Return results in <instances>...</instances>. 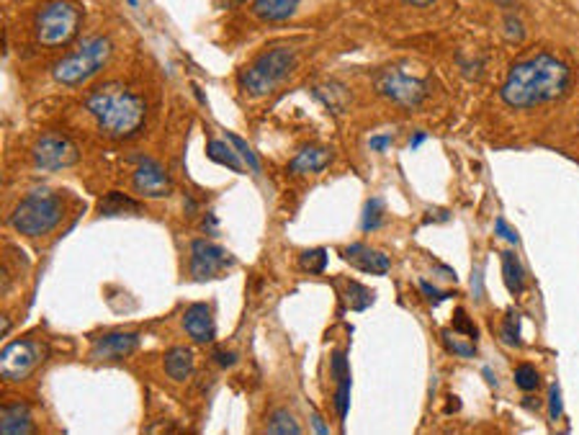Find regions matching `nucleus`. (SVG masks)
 Returning <instances> with one entry per match:
<instances>
[{
  "instance_id": "obj_1",
  "label": "nucleus",
  "mask_w": 579,
  "mask_h": 435,
  "mask_svg": "<svg viewBox=\"0 0 579 435\" xmlns=\"http://www.w3.org/2000/svg\"><path fill=\"white\" fill-rule=\"evenodd\" d=\"M572 85V70L554 54H533L510 68L500 96L510 109L528 111L535 106L559 101Z\"/></svg>"
},
{
  "instance_id": "obj_2",
  "label": "nucleus",
  "mask_w": 579,
  "mask_h": 435,
  "mask_svg": "<svg viewBox=\"0 0 579 435\" xmlns=\"http://www.w3.org/2000/svg\"><path fill=\"white\" fill-rule=\"evenodd\" d=\"M85 111L96 119L98 129L111 140H126L145 124L147 106L137 93L124 85H103L85 98Z\"/></svg>"
},
{
  "instance_id": "obj_3",
  "label": "nucleus",
  "mask_w": 579,
  "mask_h": 435,
  "mask_svg": "<svg viewBox=\"0 0 579 435\" xmlns=\"http://www.w3.org/2000/svg\"><path fill=\"white\" fill-rule=\"evenodd\" d=\"M111 54H114V42L109 36H101V34L88 36L52 68V77L54 83L68 85V88L83 85L109 65Z\"/></svg>"
},
{
  "instance_id": "obj_4",
  "label": "nucleus",
  "mask_w": 579,
  "mask_h": 435,
  "mask_svg": "<svg viewBox=\"0 0 579 435\" xmlns=\"http://www.w3.org/2000/svg\"><path fill=\"white\" fill-rule=\"evenodd\" d=\"M65 219V198L52 191H34L19 201L11 212L8 224L24 238H44Z\"/></svg>"
},
{
  "instance_id": "obj_5",
  "label": "nucleus",
  "mask_w": 579,
  "mask_h": 435,
  "mask_svg": "<svg viewBox=\"0 0 579 435\" xmlns=\"http://www.w3.org/2000/svg\"><path fill=\"white\" fill-rule=\"evenodd\" d=\"M296 68V52L289 47H270L258 54L245 70L237 75L242 93L253 98H263L273 93L289 73Z\"/></svg>"
},
{
  "instance_id": "obj_6",
  "label": "nucleus",
  "mask_w": 579,
  "mask_h": 435,
  "mask_svg": "<svg viewBox=\"0 0 579 435\" xmlns=\"http://www.w3.org/2000/svg\"><path fill=\"white\" fill-rule=\"evenodd\" d=\"M83 26V8L75 0H49L34 16V36L42 47L60 49L73 44Z\"/></svg>"
},
{
  "instance_id": "obj_7",
  "label": "nucleus",
  "mask_w": 579,
  "mask_h": 435,
  "mask_svg": "<svg viewBox=\"0 0 579 435\" xmlns=\"http://www.w3.org/2000/svg\"><path fill=\"white\" fill-rule=\"evenodd\" d=\"M376 88L382 96L389 98L397 106H402V109H417L428 96V83L417 75L407 73L399 65L384 68L376 75Z\"/></svg>"
},
{
  "instance_id": "obj_8",
  "label": "nucleus",
  "mask_w": 579,
  "mask_h": 435,
  "mask_svg": "<svg viewBox=\"0 0 579 435\" xmlns=\"http://www.w3.org/2000/svg\"><path fill=\"white\" fill-rule=\"evenodd\" d=\"M44 356H47V345H42L39 340H13V342H8L3 348L0 371H3V376L8 382H24V379H28L39 368V363L44 361Z\"/></svg>"
},
{
  "instance_id": "obj_9",
  "label": "nucleus",
  "mask_w": 579,
  "mask_h": 435,
  "mask_svg": "<svg viewBox=\"0 0 579 435\" xmlns=\"http://www.w3.org/2000/svg\"><path fill=\"white\" fill-rule=\"evenodd\" d=\"M34 165L44 173H57V170L73 168L80 160V149L70 137L60 134V132H47L44 137L36 140L34 145Z\"/></svg>"
},
{
  "instance_id": "obj_10",
  "label": "nucleus",
  "mask_w": 579,
  "mask_h": 435,
  "mask_svg": "<svg viewBox=\"0 0 579 435\" xmlns=\"http://www.w3.org/2000/svg\"><path fill=\"white\" fill-rule=\"evenodd\" d=\"M235 266V258L219 247L212 240H193L191 242V278L193 281H209L217 278L221 273H227Z\"/></svg>"
},
{
  "instance_id": "obj_11",
  "label": "nucleus",
  "mask_w": 579,
  "mask_h": 435,
  "mask_svg": "<svg viewBox=\"0 0 579 435\" xmlns=\"http://www.w3.org/2000/svg\"><path fill=\"white\" fill-rule=\"evenodd\" d=\"M132 186H134L137 194L147 196V198H163V196H170V191H173L165 170L160 168L155 160H142L140 163V168L134 170V175H132Z\"/></svg>"
},
{
  "instance_id": "obj_12",
  "label": "nucleus",
  "mask_w": 579,
  "mask_h": 435,
  "mask_svg": "<svg viewBox=\"0 0 579 435\" xmlns=\"http://www.w3.org/2000/svg\"><path fill=\"white\" fill-rule=\"evenodd\" d=\"M330 368H333V379H335V394H333V405H335V415L340 423L348 420V410H350V366H348V353L345 350H333L330 358Z\"/></svg>"
},
{
  "instance_id": "obj_13",
  "label": "nucleus",
  "mask_w": 579,
  "mask_h": 435,
  "mask_svg": "<svg viewBox=\"0 0 579 435\" xmlns=\"http://www.w3.org/2000/svg\"><path fill=\"white\" fill-rule=\"evenodd\" d=\"M342 258H345V263H350L363 273H371V276H386L389 268H391L389 255H384L382 250H374V247L363 245V242H353V245L342 247Z\"/></svg>"
},
{
  "instance_id": "obj_14",
  "label": "nucleus",
  "mask_w": 579,
  "mask_h": 435,
  "mask_svg": "<svg viewBox=\"0 0 579 435\" xmlns=\"http://www.w3.org/2000/svg\"><path fill=\"white\" fill-rule=\"evenodd\" d=\"M137 345H140L137 333H109V335L96 340L91 356L96 361H119V358L132 356L137 350Z\"/></svg>"
},
{
  "instance_id": "obj_15",
  "label": "nucleus",
  "mask_w": 579,
  "mask_h": 435,
  "mask_svg": "<svg viewBox=\"0 0 579 435\" xmlns=\"http://www.w3.org/2000/svg\"><path fill=\"white\" fill-rule=\"evenodd\" d=\"M183 330L196 342H212L217 335V325L209 304H193L183 315Z\"/></svg>"
},
{
  "instance_id": "obj_16",
  "label": "nucleus",
  "mask_w": 579,
  "mask_h": 435,
  "mask_svg": "<svg viewBox=\"0 0 579 435\" xmlns=\"http://www.w3.org/2000/svg\"><path fill=\"white\" fill-rule=\"evenodd\" d=\"M335 152L325 145H307L294 160L289 163L291 175H314V173H322L333 163Z\"/></svg>"
},
{
  "instance_id": "obj_17",
  "label": "nucleus",
  "mask_w": 579,
  "mask_h": 435,
  "mask_svg": "<svg viewBox=\"0 0 579 435\" xmlns=\"http://www.w3.org/2000/svg\"><path fill=\"white\" fill-rule=\"evenodd\" d=\"M302 0H253V16L266 24L286 21L296 13Z\"/></svg>"
},
{
  "instance_id": "obj_18",
  "label": "nucleus",
  "mask_w": 579,
  "mask_h": 435,
  "mask_svg": "<svg viewBox=\"0 0 579 435\" xmlns=\"http://www.w3.org/2000/svg\"><path fill=\"white\" fill-rule=\"evenodd\" d=\"M0 431L5 435L31 433V431H34L31 410H28L26 405H21V402L5 405V407H3V417H0Z\"/></svg>"
},
{
  "instance_id": "obj_19",
  "label": "nucleus",
  "mask_w": 579,
  "mask_h": 435,
  "mask_svg": "<svg viewBox=\"0 0 579 435\" xmlns=\"http://www.w3.org/2000/svg\"><path fill=\"white\" fill-rule=\"evenodd\" d=\"M98 214L101 217H132V214H142V206L126 194H106L98 201Z\"/></svg>"
},
{
  "instance_id": "obj_20",
  "label": "nucleus",
  "mask_w": 579,
  "mask_h": 435,
  "mask_svg": "<svg viewBox=\"0 0 579 435\" xmlns=\"http://www.w3.org/2000/svg\"><path fill=\"white\" fill-rule=\"evenodd\" d=\"M500 258H503V278H505L507 291H510L512 296H520V294L526 291V268L520 263L518 253L503 250Z\"/></svg>"
},
{
  "instance_id": "obj_21",
  "label": "nucleus",
  "mask_w": 579,
  "mask_h": 435,
  "mask_svg": "<svg viewBox=\"0 0 579 435\" xmlns=\"http://www.w3.org/2000/svg\"><path fill=\"white\" fill-rule=\"evenodd\" d=\"M163 366L173 382H186L193 374V353L189 348H173L165 353Z\"/></svg>"
},
{
  "instance_id": "obj_22",
  "label": "nucleus",
  "mask_w": 579,
  "mask_h": 435,
  "mask_svg": "<svg viewBox=\"0 0 579 435\" xmlns=\"http://www.w3.org/2000/svg\"><path fill=\"white\" fill-rule=\"evenodd\" d=\"M206 155L209 160H214L217 165H224V168L235 170V173H245V160L240 157V152L235 147H229L227 142H219V140H212L206 145Z\"/></svg>"
},
{
  "instance_id": "obj_23",
  "label": "nucleus",
  "mask_w": 579,
  "mask_h": 435,
  "mask_svg": "<svg viewBox=\"0 0 579 435\" xmlns=\"http://www.w3.org/2000/svg\"><path fill=\"white\" fill-rule=\"evenodd\" d=\"M342 296H345V307L353 310V312H363L374 304L376 294L368 291L363 284H356V281H348L345 289H342Z\"/></svg>"
},
{
  "instance_id": "obj_24",
  "label": "nucleus",
  "mask_w": 579,
  "mask_h": 435,
  "mask_svg": "<svg viewBox=\"0 0 579 435\" xmlns=\"http://www.w3.org/2000/svg\"><path fill=\"white\" fill-rule=\"evenodd\" d=\"M266 431L273 435H299L302 433V425L294 420V415L289 410H276L273 417L268 420Z\"/></svg>"
},
{
  "instance_id": "obj_25",
  "label": "nucleus",
  "mask_w": 579,
  "mask_h": 435,
  "mask_svg": "<svg viewBox=\"0 0 579 435\" xmlns=\"http://www.w3.org/2000/svg\"><path fill=\"white\" fill-rule=\"evenodd\" d=\"M384 224V201L382 198H368L363 206L361 227L366 232H376Z\"/></svg>"
},
{
  "instance_id": "obj_26",
  "label": "nucleus",
  "mask_w": 579,
  "mask_h": 435,
  "mask_svg": "<svg viewBox=\"0 0 579 435\" xmlns=\"http://www.w3.org/2000/svg\"><path fill=\"white\" fill-rule=\"evenodd\" d=\"M296 266L302 268L304 273H322L327 268V250L325 247H312L304 250L296 261Z\"/></svg>"
},
{
  "instance_id": "obj_27",
  "label": "nucleus",
  "mask_w": 579,
  "mask_h": 435,
  "mask_svg": "<svg viewBox=\"0 0 579 435\" xmlns=\"http://www.w3.org/2000/svg\"><path fill=\"white\" fill-rule=\"evenodd\" d=\"M443 345L448 348V353L461 356V358H474V356H477L474 340H461L459 335H454V333H448V330H443Z\"/></svg>"
},
{
  "instance_id": "obj_28",
  "label": "nucleus",
  "mask_w": 579,
  "mask_h": 435,
  "mask_svg": "<svg viewBox=\"0 0 579 435\" xmlns=\"http://www.w3.org/2000/svg\"><path fill=\"white\" fill-rule=\"evenodd\" d=\"M500 338L505 340L507 345H520V315L518 310H507L503 317V325H500Z\"/></svg>"
},
{
  "instance_id": "obj_29",
  "label": "nucleus",
  "mask_w": 579,
  "mask_h": 435,
  "mask_svg": "<svg viewBox=\"0 0 579 435\" xmlns=\"http://www.w3.org/2000/svg\"><path fill=\"white\" fill-rule=\"evenodd\" d=\"M515 384L520 391H535L538 384H541V374H538V368L531 366V363H520L518 368H515Z\"/></svg>"
},
{
  "instance_id": "obj_30",
  "label": "nucleus",
  "mask_w": 579,
  "mask_h": 435,
  "mask_svg": "<svg viewBox=\"0 0 579 435\" xmlns=\"http://www.w3.org/2000/svg\"><path fill=\"white\" fill-rule=\"evenodd\" d=\"M227 142L235 147L237 152H240V157L245 160V165L253 170V173H261V163H258V157H255V152L247 147V142L237 137V134H232V132H227Z\"/></svg>"
},
{
  "instance_id": "obj_31",
  "label": "nucleus",
  "mask_w": 579,
  "mask_h": 435,
  "mask_svg": "<svg viewBox=\"0 0 579 435\" xmlns=\"http://www.w3.org/2000/svg\"><path fill=\"white\" fill-rule=\"evenodd\" d=\"M454 327H456V333H459V335H466V338H471V340L479 338V330H477V325L469 319V315H466L463 310H456V315H454Z\"/></svg>"
},
{
  "instance_id": "obj_32",
  "label": "nucleus",
  "mask_w": 579,
  "mask_h": 435,
  "mask_svg": "<svg viewBox=\"0 0 579 435\" xmlns=\"http://www.w3.org/2000/svg\"><path fill=\"white\" fill-rule=\"evenodd\" d=\"M564 415V402H561V387L559 384H551L549 387V417L551 420H559Z\"/></svg>"
},
{
  "instance_id": "obj_33",
  "label": "nucleus",
  "mask_w": 579,
  "mask_h": 435,
  "mask_svg": "<svg viewBox=\"0 0 579 435\" xmlns=\"http://www.w3.org/2000/svg\"><path fill=\"white\" fill-rule=\"evenodd\" d=\"M420 291H422V296L430 302V304H440V302H446L448 299V294L440 289H435L430 281H420Z\"/></svg>"
},
{
  "instance_id": "obj_34",
  "label": "nucleus",
  "mask_w": 579,
  "mask_h": 435,
  "mask_svg": "<svg viewBox=\"0 0 579 435\" xmlns=\"http://www.w3.org/2000/svg\"><path fill=\"white\" fill-rule=\"evenodd\" d=\"M505 34H507V39H512V42L523 39V36H526L523 21H520V19H515V16H507V19H505Z\"/></svg>"
},
{
  "instance_id": "obj_35",
  "label": "nucleus",
  "mask_w": 579,
  "mask_h": 435,
  "mask_svg": "<svg viewBox=\"0 0 579 435\" xmlns=\"http://www.w3.org/2000/svg\"><path fill=\"white\" fill-rule=\"evenodd\" d=\"M495 232H497L500 238H505L510 245H518V242H520V238H518V235L510 230V224H507L505 219H497V224H495Z\"/></svg>"
},
{
  "instance_id": "obj_36",
  "label": "nucleus",
  "mask_w": 579,
  "mask_h": 435,
  "mask_svg": "<svg viewBox=\"0 0 579 435\" xmlns=\"http://www.w3.org/2000/svg\"><path fill=\"white\" fill-rule=\"evenodd\" d=\"M471 296H474L477 302H482V299H484L482 268H479V270H474V276H471Z\"/></svg>"
},
{
  "instance_id": "obj_37",
  "label": "nucleus",
  "mask_w": 579,
  "mask_h": 435,
  "mask_svg": "<svg viewBox=\"0 0 579 435\" xmlns=\"http://www.w3.org/2000/svg\"><path fill=\"white\" fill-rule=\"evenodd\" d=\"M389 145H391V134H376V137H371V149H376V152H384Z\"/></svg>"
},
{
  "instance_id": "obj_38",
  "label": "nucleus",
  "mask_w": 579,
  "mask_h": 435,
  "mask_svg": "<svg viewBox=\"0 0 579 435\" xmlns=\"http://www.w3.org/2000/svg\"><path fill=\"white\" fill-rule=\"evenodd\" d=\"M235 361H237V356H235V353H229V350H217V363H219V366L229 368V366H232Z\"/></svg>"
},
{
  "instance_id": "obj_39",
  "label": "nucleus",
  "mask_w": 579,
  "mask_h": 435,
  "mask_svg": "<svg viewBox=\"0 0 579 435\" xmlns=\"http://www.w3.org/2000/svg\"><path fill=\"white\" fill-rule=\"evenodd\" d=\"M312 423H314V431H317V433H322V435L327 433V425L319 420V415H317V412H312Z\"/></svg>"
},
{
  "instance_id": "obj_40",
  "label": "nucleus",
  "mask_w": 579,
  "mask_h": 435,
  "mask_svg": "<svg viewBox=\"0 0 579 435\" xmlns=\"http://www.w3.org/2000/svg\"><path fill=\"white\" fill-rule=\"evenodd\" d=\"M407 5H414V8H428V5H433L435 0H405Z\"/></svg>"
},
{
  "instance_id": "obj_41",
  "label": "nucleus",
  "mask_w": 579,
  "mask_h": 435,
  "mask_svg": "<svg viewBox=\"0 0 579 435\" xmlns=\"http://www.w3.org/2000/svg\"><path fill=\"white\" fill-rule=\"evenodd\" d=\"M425 137H428L425 132H417V134H412V137H410V147H417V145H420V142H422V140H425Z\"/></svg>"
},
{
  "instance_id": "obj_42",
  "label": "nucleus",
  "mask_w": 579,
  "mask_h": 435,
  "mask_svg": "<svg viewBox=\"0 0 579 435\" xmlns=\"http://www.w3.org/2000/svg\"><path fill=\"white\" fill-rule=\"evenodd\" d=\"M492 3H497V5H505V8L515 5V0H492Z\"/></svg>"
},
{
  "instance_id": "obj_43",
  "label": "nucleus",
  "mask_w": 579,
  "mask_h": 435,
  "mask_svg": "<svg viewBox=\"0 0 579 435\" xmlns=\"http://www.w3.org/2000/svg\"><path fill=\"white\" fill-rule=\"evenodd\" d=\"M129 5H134V8H137V5H140V0H129Z\"/></svg>"
},
{
  "instance_id": "obj_44",
  "label": "nucleus",
  "mask_w": 579,
  "mask_h": 435,
  "mask_svg": "<svg viewBox=\"0 0 579 435\" xmlns=\"http://www.w3.org/2000/svg\"><path fill=\"white\" fill-rule=\"evenodd\" d=\"M235 3H242V0H235Z\"/></svg>"
}]
</instances>
